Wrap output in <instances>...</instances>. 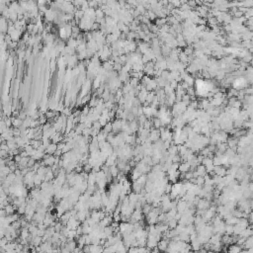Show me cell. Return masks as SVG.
<instances>
[{
	"instance_id": "1",
	"label": "cell",
	"mask_w": 253,
	"mask_h": 253,
	"mask_svg": "<svg viewBox=\"0 0 253 253\" xmlns=\"http://www.w3.org/2000/svg\"><path fill=\"white\" fill-rule=\"evenodd\" d=\"M245 85H246V81H245L244 78L236 79L234 81V83H233V86L235 87V88H238V89L243 88V87H245Z\"/></svg>"
}]
</instances>
